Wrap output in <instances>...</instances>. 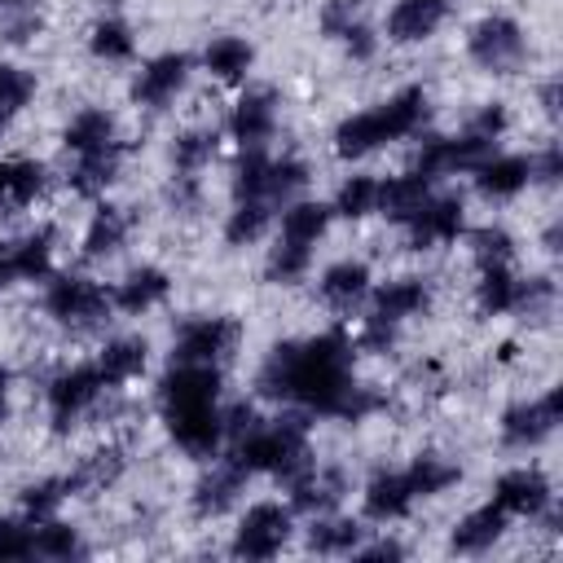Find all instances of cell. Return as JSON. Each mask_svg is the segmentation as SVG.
<instances>
[{"instance_id": "11", "label": "cell", "mask_w": 563, "mask_h": 563, "mask_svg": "<svg viewBox=\"0 0 563 563\" xmlns=\"http://www.w3.org/2000/svg\"><path fill=\"white\" fill-rule=\"evenodd\" d=\"M493 136H479V132H462V136H431L418 154V172H427L431 180L440 176H457V172H475L488 154H493Z\"/></svg>"}, {"instance_id": "45", "label": "cell", "mask_w": 563, "mask_h": 563, "mask_svg": "<svg viewBox=\"0 0 563 563\" xmlns=\"http://www.w3.org/2000/svg\"><path fill=\"white\" fill-rule=\"evenodd\" d=\"M308 163L303 158H295V154H286V158H273V167H268V202H290V198H299V189H308Z\"/></svg>"}, {"instance_id": "48", "label": "cell", "mask_w": 563, "mask_h": 563, "mask_svg": "<svg viewBox=\"0 0 563 563\" xmlns=\"http://www.w3.org/2000/svg\"><path fill=\"white\" fill-rule=\"evenodd\" d=\"M48 185V172L44 163H31V158H18L9 163V207H31Z\"/></svg>"}, {"instance_id": "49", "label": "cell", "mask_w": 563, "mask_h": 563, "mask_svg": "<svg viewBox=\"0 0 563 563\" xmlns=\"http://www.w3.org/2000/svg\"><path fill=\"white\" fill-rule=\"evenodd\" d=\"M4 559H35V528L31 519H0V563Z\"/></svg>"}, {"instance_id": "9", "label": "cell", "mask_w": 563, "mask_h": 563, "mask_svg": "<svg viewBox=\"0 0 563 563\" xmlns=\"http://www.w3.org/2000/svg\"><path fill=\"white\" fill-rule=\"evenodd\" d=\"M559 409H563V387H550L537 400H519L501 413V444L510 449H537L541 440L554 435L559 427Z\"/></svg>"}, {"instance_id": "57", "label": "cell", "mask_w": 563, "mask_h": 563, "mask_svg": "<svg viewBox=\"0 0 563 563\" xmlns=\"http://www.w3.org/2000/svg\"><path fill=\"white\" fill-rule=\"evenodd\" d=\"M4 286H13V268H9V260H4V251H0V290Z\"/></svg>"}, {"instance_id": "31", "label": "cell", "mask_w": 563, "mask_h": 563, "mask_svg": "<svg viewBox=\"0 0 563 563\" xmlns=\"http://www.w3.org/2000/svg\"><path fill=\"white\" fill-rule=\"evenodd\" d=\"M334 211L330 202H317V198H290L282 207V238L286 242H303V246H317V238H325Z\"/></svg>"}, {"instance_id": "59", "label": "cell", "mask_w": 563, "mask_h": 563, "mask_svg": "<svg viewBox=\"0 0 563 563\" xmlns=\"http://www.w3.org/2000/svg\"><path fill=\"white\" fill-rule=\"evenodd\" d=\"M9 422V391H0V427Z\"/></svg>"}, {"instance_id": "37", "label": "cell", "mask_w": 563, "mask_h": 563, "mask_svg": "<svg viewBox=\"0 0 563 563\" xmlns=\"http://www.w3.org/2000/svg\"><path fill=\"white\" fill-rule=\"evenodd\" d=\"M361 523L356 519H330V515H312L308 528V550L317 554H352L361 545Z\"/></svg>"}, {"instance_id": "51", "label": "cell", "mask_w": 563, "mask_h": 563, "mask_svg": "<svg viewBox=\"0 0 563 563\" xmlns=\"http://www.w3.org/2000/svg\"><path fill=\"white\" fill-rule=\"evenodd\" d=\"M339 44L347 48V57H352V62H369V57H374V48H378V40H374V26H369V22L347 26V31L339 35Z\"/></svg>"}, {"instance_id": "53", "label": "cell", "mask_w": 563, "mask_h": 563, "mask_svg": "<svg viewBox=\"0 0 563 563\" xmlns=\"http://www.w3.org/2000/svg\"><path fill=\"white\" fill-rule=\"evenodd\" d=\"M528 158H532V180L554 185V180L563 176V154H559V145H550V150H541V154H528Z\"/></svg>"}, {"instance_id": "41", "label": "cell", "mask_w": 563, "mask_h": 563, "mask_svg": "<svg viewBox=\"0 0 563 563\" xmlns=\"http://www.w3.org/2000/svg\"><path fill=\"white\" fill-rule=\"evenodd\" d=\"M88 48L101 62H128L136 53V35H132V26L123 18H101L92 26V35H88Z\"/></svg>"}, {"instance_id": "34", "label": "cell", "mask_w": 563, "mask_h": 563, "mask_svg": "<svg viewBox=\"0 0 563 563\" xmlns=\"http://www.w3.org/2000/svg\"><path fill=\"white\" fill-rule=\"evenodd\" d=\"M268 167L273 158L264 145H242L238 167H233V202H251V198L268 202Z\"/></svg>"}, {"instance_id": "47", "label": "cell", "mask_w": 563, "mask_h": 563, "mask_svg": "<svg viewBox=\"0 0 563 563\" xmlns=\"http://www.w3.org/2000/svg\"><path fill=\"white\" fill-rule=\"evenodd\" d=\"M31 97H35V75L13 62H0V123L13 119Z\"/></svg>"}, {"instance_id": "16", "label": "cell", "mask_w": 563, "mask_h": 563, "mask_svg": "<svg viewBox=\"0 0 563 563\" xmlns=\"http://www.w3.org/2000/svg\"><path fill=\"white\" fill-rule=\"evenodd\" d=\"M471 176H475V189L484 198L506 202V198H515V194H523L532 185V158L528 154H497L493 150Z\"/></svg>"}, {"instance_id": "10", "label": "cell", "mask_w": 563, "mask_h": 563, "mask_svg": "<svg viewBox=\"0 0 563 563\" xmlns=\"http://www.w3.org/2000/svg\"><path fill=\"white\" fill-rule=\"evenodd\" d=\"M405 229H409V246H413V251L449 246V242H457V238L466 233V207H462L457 194H431V198L405 220Z\"/></svg>"}, {"instance_id": "21", "label": "cell", "mask_w": 563, "mask_h": 563, "mask_svg": "<svg viewBox=\"0 0 563 563\" xmlns=\"http://www.w3.org/2000/svg\"><path fill=\"white\" fill-rule=\"evenodd\" d=\"M449 4H435V0H396L387 9V40L391 44H422L440 31Z\"/></svg>"}, {"instance_id": "20", "label": "cell", "mask_w": 563, "mask_h": 563, "mask_svg": "<svg viewBox=\"0 0 563 563\" xmlns=\"http://www.w3.org/2000/svg\"><path fill=\"white\" fill-rule=\"evenodd\" d=\"M167 290H172V277H167L163 268H154V264H141V268L123 273V282H114L110 303H114L119 312H128V317H141V312L158 308V303L167 299Z\"/></svg>"}, {"instance_id": "18", "label": "cell", "mask_w": 563, "mask_h": 563, "mask_svg": "<svg viewBox=\"0 0 563 563\" xmlns=\"http://www.w3.org/2000/svg\"><path fill=\"white\" fill-rule=\"evenodd\" d=\"M413 501H418V497H413L405 471H378V475H369V484H365V493H361V510H365V519H374V523L405 519V515L413 510Z\"/></svg>"}, {"instance_id": "3", "label": "cell", "mask_w": 563, "mask_h": 563, "mask_svg": "<svg viewBox=\"0 0 563 563\" xmlns=\"http://www.w3.org/2000/svg\"><path fill=\"white\" fill-rule=\"evenodd\" d=\"M466 53H471V62H475L479 70H488V75H515V70L523 66V57H528V35H523V26H519L515 18L488 13V18H479V22L471 26Z\"/></svg>"}, {"instance_id": "19", "label": "cell", "mask_w": 563, "mask_h": 563, "mask_svg": "<svg viewBox=\"0 0 563 563\" xmlns=\"http://www.w3.org/2000/svg\"><path fill=\"white\" fill-rule=\"evenodd\" d=\"M343 471H334V466H308L299 479H290L286 484V493H290V510H303V515H330L339 501H343Z\"/></svg>"}, {"instance_id": "8", "label": "cell", "mask_w": 563, "mask_h": 563, "mask_svg": "<svg viewBox=\"0 0 563 563\" xmlns=\"http://www.w3.org/2000/svg\"><path fill=\"white\" fill-rule=\"evenodd\" d=\"M101 369H97V361L88 365H70V369H62V374H53L48 378V418H53V431H70L75 427V418L101 396Z\"/></svg>"}, {"instance_id": "14", "label": "cell", "mask_w": 563, "mask_h": 563, "mask_svg": "<svg viewBox=\"0 0 563 563\" xmlns=\"http://www.w3.org/2000/svg\"><path fill=\"white\" fill-rule=\"evenodd\" d=\"M189 53H158V57H150L141 70H136V79H132V101H141V106H150V110H163L180 88H185V79H189Z\"/></svg>"}, {"instance_id": "25", "label": "cell", "mask_w": 563, "mask_h": 563, "mask_svg": "<svg viewBox=\"0 0 563 563\" xmlns=\"http://www.w3.org/2000/svg\"><path fill=\"white\" fill-rule=\"evenodd\" d=\"M506 519H510V515H506L497 501H488V506L462 515L457 528H453V537H449L453 554H484V550H493V545L501 541V532H506Z\"/></svg>"}, {"instance_id": "54", "label": "cell", "mask_w": 563, "mask_h": 563, "mask_svg": "<svg viewBox=\"0 0 563 563\" xmlns=\"http://www.w3.org/2000/svg\"><path fill=\"white\" fill-rule=\"evenodd\" d=\"M35 31H40V13H35V9H22V18L4 26V40H13V44H22V40H31Z\"/></svg>"}, {"instance_id": "30", "label": "cell", "mask_w": 563, "mask_h": 563, "mask_svg": "<svg viewBox=\"0 0 563 563\" xmlns=\"http://www.w3.org/2000/svg\"><path fill=\"white\" fill-rule=\"evenodd\" d=\"M202 66H207V75H216L220 84H242V79L251 75V66H255V48H251V40H242V35H216V40L202 48Z\"/></svg>"}, {"instance_id": "26", "label": "cell", "mask_w": 563, "mask_h": 563, "mask_svg": "<svg viewBox=\"0 0 563 563\" xmlns=\"http://www.w3.org/2000/svg\"><path fill=\"white\" fill-rule=\"evenodd\" d=\"M369 295V264L365 260H334L321 273V299L339 312H352Z\"/></svg>"}, {"instance_id": "24", "label": "cell", "mask_w": 563, "mask_h": 563, "mask_svg": "<svg viewBox=\"0 0 563 563\" xmlns=\"http://www.w3.org/2000/svg\"><path fill=\"white\" fill-rule=\"evenodd\" d=\"M475 308H479L484 317L523 312V277H515L510 264H488V268H479V282H475Z\"/></svg>"}, {"instance_id": "52", "label": "cell", "mask_w": 563, "mask_h": 563, "mask_svg": "<svg viewBox=\"0 0 563 563\" xmlns=\"http://www.w3.org/2000/svg\"><path fill=\"white\" fill-rule=\"evenodd\" d=\"M471 132H479V136H493V141H497V136L506 132V106H501V101H488V106L471 119Z\"/></svg>"}, {"instance_id": "33", "label": "cell", "mask_w": 563, "mask_h": 563, "mask_svg": "<svg viewBox=\"0 0 563 563\" xmlns=\"http://www.w3.org/2000/svg\"><path fill=\"white\" fill-rule=\"evenodd\" d=\"M123 238H128V216H123L119 207L101 202V207L92 211L88 229H84L79 251H84V260H106V255H114V251L123 246Z\"/></svg>"}, {"instance_id": "22", "label": "cell", "mask_w": 563, "mask_h": 563, "mask_svg": "<svg viewBox=\"0 0 563 563\" xmlns=\"http://www.w3.org/2000/svg\"><path fill=\"white\" fill-rule=\"evenodd\" d=\"M246 479H251V475H246L233 457H220V462L198 479V488H194V510H198L202 519L224 515V510L238 501V493H242Z\"/></svg>"}, {"instance_id": "32", "label": "cell", "mask_w": 563, "mask_h": 563, "mask_svg": "<svg viewBox=\"0 0 563 563\" xmlns=\"http://www.w3.org/2000/svg\"><path fill=\"white\" fill-rule=\"evenodd\" d=\"M114 132H119L114 114L101 110V106H88V110H79V114L66 123V136H62V141H66L70 154H92V150L114 145Z\"/></svg>"}, {"instance_id": "27", "label": "cell", "mask_w": 563, "mask_h": 563, "mask_svg": "<svg viewBox=\"0 0 563 563\" xmlns=\"http://www.w3.org/2000/svg\"><path fill=\"white\" fill-rule=\"evenodd\" d=\"M119 163H123V145H106L92 154H75V172H70V189L79 198H101L114 180H119Z\"/></svg>"}, {"instance_id": "43", "label": "cell", "mask_w": 563, "mask_h": 563, "mask_svg": "<svg viewBox=\"0 0 563 563\" xmlns=\"http://www.w3.org/2000/svg\"><path fill=\"white\" fill-rule=\"evenodd\" d=\"M471 242V260L475 268H488V264H510L515 260V238L501 229V224H479L466 233Z\"/></svg>"}, {"instance_id": "5", "label": "cell", "mask_w": 563, "mask_h": 563, "mask_svg": "<svg viewBox=\"0 0 563 563\" xmlns=\"http://www.w3.org/2000/svg\"><path fill=\"white\" fill-rule=\"evenodd\" d=\"M286 541H290V506H282V501H255L242 515L229 550L238 559H273V554L286 550Z\"/></svg>"}, {"instance_id": "15", "label": "cell", "mask_w": 563, "mask_h": 563, "mask_svg": "<svg viewBox=\"0 0 563 563\" xmlns=\"http://www.w3.org/2000/svg\"><path fill=\"white\" fill-rule=\"evenodd\" d=\"M427 308H431V286L422 277H396V282H387V286L374 290V308H369L365 321L396 330L400 321H409V317H418Z\"/></svg>"}, {"instance_id": "13", "label": "cell", "mask_w": 563, "mask_h": 563, "mask_svg": "<svg viewBox=\"0 0 563 563\" xmlns=\"http://www.w3.org/2000/svg\"><path fill=\"white\" fill-rule=\"evenodd\" d=\"M550 497H554L550 479L537 466H515V471L497 475V484H493V501L519 519H541L550 510Z\"/></svg>"}, {"instance_id": "56", "label": "cell", "mask_w": 563, "mask_h": 563, "mask_svg": "<svg viewBox=\"0 0 563 563\" xmlns=\"http://www.w3.org/2000/svg\"><path fill=\"white\" fill-rule=\"evenodd\" d=\"M541 106H545V114H559V84L554 79L541 88Z\"/></svg>"}, {"instance_id": "38", "label": "cell", "mask_w": 563, "mask_h": 563, "mask_svg": "<svg viewBox=\"0 0 563 563\" xmlns=\"http://www.w3.org/2000/svg\"><path fill=\"white\" fill-rule=\"evenodd\" d=\"M216 145H220V136H216L211 128H189V132H180L176 145H172V167H176V176H198V172L216 158Z\"/></svg>"}, {"instance_id": "35", "label": "cell", "mask_w": 563, "mask_h": 563, "mask_svg": "<svg viewBox=\"0 0 563 563\" xmlns=\"http://www.w3.org/2000/svg\"><path fill=\"white\" fill-rule=\"evenodd\" d=\"M268 224H273V202H264V198L233 202V211L224 220V242L229 246H251L268 233Z\"/></svg>"}, {"instance_id": "61", "label": "cell", "mask_w": 563, "mask_h": 563, "mask_svg": "<svg viewBox=\"0 0 563 563\" xmlns=\"http://www.w3.org/2000/svg\"><path fill=\"white\" fill-rule=\"evenodd\" d=\"M435 4H449V0H435Z\"/></svg>"}, {"instance_id": "46", "label": "cell", "mask_w": 563, "mask_h": 563, "mask_svg": "<svg viewBox=\"0 0 563 563\" xmlns=\"http://www.w3.org/2000/svg\"><path fill=\"white\" fill-rule=\"evenodd\" d=\"M119 471H123V453L119 449H101V453H92L75 475H66L70 479V493H97V488H106L110 479H119Z\"/></svg>"}, {"instance_id": "40", "label": "cell", "mask_w": 563, "mask_h": 563, "mask_svg": "<svg viewBox=\"0 0 563 563\" xmlns=\"http://www.w3.org/2000/svg\"><path fill=\"white\" fill-rule=\"evenodd\" d=\"M312 268V246H303V242H286V238H277V246L268 251V264H264V277L273 282V286H295L303 273Z\"/></svg>"}, {"instance_id": "2", "label": "cell", "mask_w": 563, "mask_h": 563, "mask_svg": "<svg viewBox=\"0 0 563 563\" xmlns=\"http://www.w3.org/2000/svg\"><path fill=\"white\" fill-rule=\"evenodd\" d=\"M427 123V92L422 88H400L396 97H387L374 110L347 114L334 128V154L339 158H365L374 150H383L387 141H405Z\"/></svg>"}, {"instance_id": "4", "label": "cell", "mask_w": 563, "mask_h": 563, "mask_svg": "<svg viewBox=\"0 0 563 563\" xmlns=\"http://www.w3.org/2000/svg\"><path fill=\"white\" fill-rule=\"evenodd\" d=\"M110 290L92 277H75V273H62L48 282L44 290V312L57 321V325H75V330H88V325H101L110 317Z\"/></svg>"}, {"instance_id": "1", "label": "cell", "mask_w": 563, "mask_h": 563, "mask_svg": "<svg viewBox=\"0 0 563 563\" xmlns=\"http://www.w3.org/2000/svg\"><path fill=\"white\" fill-rule=\"evenodd\" d=\"M255 387L268 400H290L325 418L356 422L369 409H378V396H369L352 378V339L343 330H325L299 343H273L260 365Z\"/></svg>"}, {"instance_id": "6", "label": "cell", "mask_w": 563, "mask_h": 563, "mask_svg": "<svg viewBox=\"0 0 563 563\" xmlns=\"http://www.w3.org/2000/svg\"><path fill=\"white\" fill-rule=\"evenodd\" d=\"M163 422H167V435L189 457H220V444H224V409H220V400L216 405H176V409H163Z\"/></svg>"}, {"instance_id": "60", "label": "cell", "mask_w": 563, "mask_h": 563, "mask_svg": "<svg viewBox=\"0 0 563 563\" xmlns=\"http://www.w3.org/2000/svg\"><path fill=\"white\" fill-rule=\"evenodd\" d=\"M0 9H31V0H0Z\"/></svg>"}, {"instance_id": "12", "label": "cell", "mask_w": 563, "mask_h": 563, "mask_svg": "<svg viewBox=\"0 0 563 563\" xmlns=\"http://www.w3.org/2000/svg\"><path fill=\"white\" fill-rule=\"evenodd\" d=\"M216 400H220V365L172 361V369L158 378V409H176V405H216Z\"/></svg>"}, {"instance_id": "17", "label": "cell", "mask_w": 563, "mask_h": 563, "mask_svg": "<svg viewBox=\"0 0 563 563\" xmlns=\"http://www.w3.org/2000/svg\"><path fill=\"white\" fill-rule=\"evenodd\" d=\"M229 132H233L238 145H264L277 132V97H273V88L242 92L233 114H229Z\"/></svg>"}, {"instance_id": "7", "label": "cell", "mask_w": 563, "mask_h": 563, "mask_svg": "<svg viewBox=\"0 0 563 563\" xmlns=\"http://www.w3.org/2000/svg\"><path fill=\"white\" fill-rule=\"evenodd\" d=\"M233 339H238V325L229 317H189L172 339V361L220 365L233 352Z\"/></svg>"}, {"instance_id": "42", "label": "cell", "mask_w": 563, "mask_h": 563, "mask_svg": "<svg viewBox=\"0 0 563 563\" xmlns=\"http://www.w3.org/2000/svg\"><path fill=\"white\" fill-rule=\"evenodd\" d=\"M66 497H75L66 475H48V479H35V484H26V488H22V515H26L31 523H40V519L57 515Z\"/></svg>"}, {"instance_id": "44", "label": "cell", "mask_w": 563, "mask_h": 563, "mask_svg": "<svg viewBox=\"0 0 563 563\" xmlns=\"http://www.w3.org/2000/svg\"><path fill=\"white\" fill-rule=\"evenodd\" d=\"M31 528H35V554H40V559H70V554H84L79 532H75L70 523H62L57 515H48V519H40V523H31Z\"/></svg>"}, {"instance_id": "29", "label": "cell", "mask_w": 563, "mask_h": 563, "mask_svg": "<svg viewBox=\"0 0 563 563\" xmlns=\"http://www.w3.org/2000/svg\"><path fill=\"white\" fill-rule=\"evenodd\" d=\"M145 361H150V343L136 339V334H123V339H110L97 356V369H101V383L106 387H119V383H132L145 374Z\"/></svg>"}, {"instance_id": "39", "label": "cell", "mask_w": 563, "mask_h": 563, "mask_svg": "<svg viewBox=\"0 0 563 563\" xmlns=\"http://www.w3.org/2000/svg\"><path fill=\"white\" fill-rule=\"evenodd\" d=\"M330 211L343 216V220H365V216H374V211H378V176H347V180L339 185Z\"/></svg>"}, {"instance_id": "23", "label": "cell", "mask_w": 563, "mask_h": 563, "mask_svg": "<svg viewBox=\"0 0 563 563\" xmlns=\"http://www.w3.org/2000/svg\"><path fill=\"white\" fill-rule=\"evenodd\" d=\"M427 198H431V176L418 172V167L378 180V216H387V220H396V224H405Z\"/></svg>"}, {"instance_id": "50", "label": "cell", "mask_w": 563, "mask_h": 563, "mask_svg": "<svg viewBox=\"0 0 563 563\" xmlns=\"http://www.w3.org/2000/svg\"><path fill=\"white\" fill-rule=\"evenodd\" d=\"M356 22H365V0H325L321 4V31L330 35V40H339L347 26H356Z\"/></svg>"}, {"instance_id": "36", "label": "cell", "mask_w": 563, "mask_h": 563, "mask_svg": "<svg viewBox=\"0 0 563 563\" xmlns=\"http://www.w3.org/2000/svg\"><path fill=\"white\" fill-rule=\"evenodd\" d=\"M405 475H409L413 497H440V493H449V488L462 479V466H457V462H444V457H435V453H422V457H413V462L405 466Z\"/></svg>"}, {"instance_id": "28", "label": "cell", "mask_w": 563, "mask_h": 563, "mask_svg": "<svg viewBox=\"0 0 563 563\" xmlns=\"http://www.w3.org/2000/svg\"><path fill=\"white\" fill-rule=\"evenodd\" d=\"M53 238L57 233L44 224V229H35V233H26V238H18V242L4 246V260L13 268V282H40V277L53 273Z\"/></svg>"}, {"instance_id": "58", "label": "cell", "mask_w": 563, "mask_h": 563, "mask_svg": "<svg viewBox=\"0 0 563 563\" xmlns=\"http://www.w3.org/2000/svg\"><path fill=\"white\" fill-rule=\"evenodd\" d=\"M0 202H9V163H0Z\"/></svg>"}, {"instance_id": "55", "label": "cell", "mask_w": 563, "mask_h": 563, "mask_svg": "<svg viewBox=\"0 0 563 563\" xmlns=\"http://www.w3.org/2000/svg\"><path fill=\"white\" fill-rule=\"evenodd\" d=\"M352 559H405L400 541H374V545H356Z\"/></svg>"}]
</instances>
